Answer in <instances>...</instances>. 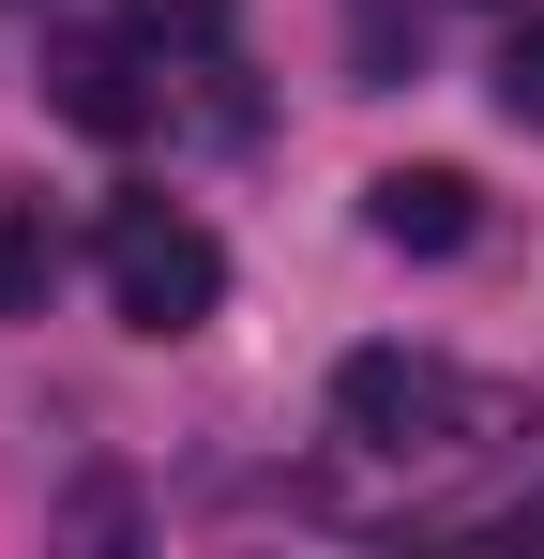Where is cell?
I'll use <instances>...</instances> for the list:
<instances>
[{
  "label": "cell",
  "mask_w": 544,
  "mask_h": 559,
  "mask_svg": "<svg viewBox=\"0 0 544 559\" xmlns=\"http://www.w3.org/2000/svg\"><path fill=\"white\" fill-rule=\"evenodd\" d=\"M91 258H106L121 333H152V348H167V333H197V318L227 302V242H212L181 197H106V242H91Z\"/></svg>",
  "instance_id": "6da1fadb"
},
{
  "label": "cell",
  "mask_w": 544,
  "mask_h": 559,
  "mask_svg": "<svg viewBox=\"0 0 544 559\" xmlns=\"http://www.w3.org/2000/svg\"><path fill=\"white\" fill-rule=\"evenodd\" d=\"M333 424H348L363 454H439L453 424H469V378L424 364V348H348L333 364Z\"/></svg>",
  "instance_id": "7a4b0ae2"
},
{
  "label": "cell",
  "mask_w": 544,
  "mask_h": 559,
  "mask_svg": "<svg viewBox=\"0 0 544 559\" xmlns=\"http://www.w3.org/2000/svg\"><path fill=\"white\" fill-rule=\"evenodd\" d=\"M363 227H378L393 258H469L484 182H469V167H378V182H363Z\"/></svg>",
  "instance_id": "3957f363"
},
{
  "label": "cell",
  "mask_w": 544,
  "mask_h": 559,
  "mask_svg": "<svg viewBox=\"0 0 544 559\" xmlns=\"http://www.w3.org/2000/svg\"><path fill=\"white\" fill-rule=\"evenodd\" d=\"M46 287H61V227H46V197H0V318H46Z\"/></svg>",
  "instance_id": "277c9868"
},
{
  "label": "cell",
  "mask_w": 544,
  "mask_h": 559,
  "mask_svg": "<svg viewBox=\"0 0 544 559\" xmlns=\"http://www.w3.org/2000/svg\"><path fill=\"white\" fill-rule=\"evenodd\" d=\"M46 76H61V121H91V136H137V61H121V46H61Z\"/></svg>",
  "instance_id": "5b68a950"
},
{
  "label": "cell",
  "mask_w": 544,
  "mask_h": 559,
  "mask_svg": "<svg viewBox=\"0 0 544 559\" xmlns=\"http://www.w3.org/2000/svg\"><path fill=\"white\" fill-rule=\"evenodd\" d=\"M499 121H515V136H544V15L499 46Z\"/></svg>",
  "instance_id": "8992f818"
},
{
  "label": "cell",
  "mask_w": 544,
  "mask_h": 559,
  "mask_svg": "<svg viewBox=\"0 0 544 559\" xmlns=\"http://www.w3.org/2000/svg\"><path fill=\"white\" fill-rule=\"evenodd\" d=\"M227 15H243V0H137L152 46H227Z\"/></svg>",
  "instance_id": "52a82bcc"
}]
</instances>
